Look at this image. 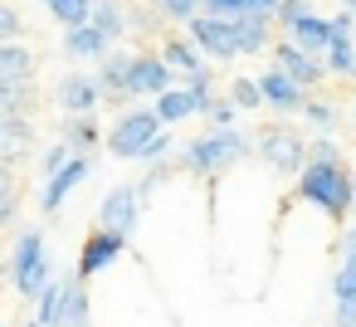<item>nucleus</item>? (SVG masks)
<instances>
[{
    "mask_svg": "<svg viewBox=\"0 0 356 327\" xmlns=\"http://www.w3.org/2000/svg\"><path fill=\"white\" fill-rule=\"evenodd\" d=\"M307 210H322L332 225H341L356 205V176L346 171L341 152L332 137H312V152H307V171L298 176V191H293Z\"/></svg>",
    "mask_w": 356,
    "mask_h": 327,
    "instance_id": "obj_1",
    "label": "nucleus"
},
{
    "mask_svg": "<svg viewBox=\"0 0 356 327\" xmlns=\"http://www.w3.org/2000/svg\"><path fill=\"white\" fill-rule=\"evenodd\" d=\"M249 157H254V137L249 132H239V127H210L195 142H186V152L176 157V166L186 176H195V181H220L225 171L244 166Z\"/></svg>",
    "mask_w": 356,
    "mask_h": 327,
    "instance_id": "obj_2",
    "label": "nucleus"
},
{
    "mask_svg": "<svg viewBox=\"0 0 356 327\" xmlns=\"http://www.w3.org/2000/svg\"><path fill=\"white\" fill-rule=\"evenodd\" d=\"M54 278H59V269H54V254H49L44 234L40 230H15V244H10V288L35 303Z\"/></svg>",
    "mask_w": 356,
    "mask_h": 327,
    "instance_id": "obj_3",
    "label": "nucleus"
},
{
    "mask_svg": "<svg viewBox=\"0 0 356 327\" xmlns=\"http://www.w3.org/2000/svg\"><path fill=\"white\" fill-rule=\"evenodd\" d=\"M307 142H302V132L298 127H288V122H264L259 132H254V157L273 171V176H302L307 171Z\"/></svg>",
    "mask_w": 356,
    "mask_h": 327,
    "instance_id": "obj_4",
    "label": "nucleus"
},
{
    "mask_svg": "<svg viewBox=\"0 0 356 327\" xmlns=\"http://www.w3.org/2000/svg\"><path fill=\"white\" fill-rule=\"evenodd\" d=\"M161 132H166V122H161L156 108H132V113H122V118L108 127L103 147H108L118 161H142V152H147Z\"/></svg>",
    "mask_w": 356,
    "mask_h": 327,
    "instance_id": "obj_5",
    "label": "nucleus"
},
{
    "mask_svg": "<svg viewBox=\"0 0 356 327\" xmlns=\"http://www.w3.org/2000/svg\"><path fill=\"white\" fill-rule=\"evenodd\" d=\"M142 186H113L108 196H103V205H98V230H113V234H137V225H142Z\"/></svg>",
    "mask_w": 356,
    "mask_h": 327,
    "instance_id": "obj_6",
    "label": "nucleus"
},
{
    "mask_svg": "<svg viewBox=\"0 0 356 327\" xmlns=\"http://www.w3.org/2000/svg\"><path fill=\"white\" fill-rule=\"evenodd\" d=\"M186 40H195L210 59H220V64H229V59H239L244 49H239V20H220V15H195L191 20V35Z\"/></svg>",
    "mask_w": 356,
    "mask_h": 327,
    "instance_id": "obj_7",
    "label": "nucleus"
},
{
    "mask_svg": "<svg viewBox=\"0 0 356 327\" xmlns=\"http://www.w3.org/2000/svg\"><path fill=\"white\" fill-rule=\"evenodd\" d=\"M93 166H98V157H93V152H79L59 176H49V181H44V191H40V215H59V210H64V200H69L88 176H93Z\"/></svg>",
    "mask_w": 356,
    "mask_h": 327,
    "instance_id": "obj_8",
    "label": "nucleus"
},
{
    "mask_svg": "<svg viewBox=\"0 0 356 327\" xmlns=\"http://www.w3.org/2000/svg\"><path fill=\"white\" fill-rule=\"evenodd\" d=\"M132 98H161L166 88H176V69L166 64V54L161 49H142L137 59H132Z\"/></svg>",
    "mask_w": 356,
    "mask_h": 327,
    "instance_id": "obj_9",
    "label": "nucleus"
},
{
    "mask_svg": "<svg viewBox=\"0 0 356 327\" xmlns=\"http://www.w3.org/2000/svg\"><path fill=\"white\" fill-rule=\"evenodd\" d=\"M35 157V122L30 113H0V161L20 171Z\"/></svg>",
    "mask_w": 356,
    "mask_h": 327,
    "instance_id": "obj_10",
    "label": "nucleus"
},
{
    "mask_svg": "<svg viewBox=\"0 0 356 327\" xmlns=\"http://www.w3.org/2000/svg\"><path fill=\"white\" fill-rule=\"evenodd\" d=\"M259 88H264V103L273 108V113H302L307 108V88L288 74V69H264L259 74Z\"/></svg>",
    "mask_w": 356,
    "mask_h": 327,
    "instance_id": "obj_11",
    "label": "nucleus"
},
{
    "mask_svg": "<svg viewBox=\"0 0 356 327\" xmlns=\"http://www.w3.org/2000/svg\"><path fill=\"white\" fill-rule=\"evenodd\" d=\"M273 64H278V69H288L302 88H317V83L327 79V59L307 54V49H302V45H293V40H273Z\"/></svg>",
    "mask_w": 356,
    "mask_h": 327,
    "instance_id": "obj_12",
    "label": "nucleus"
},
{
    "mask_svg": "<svg viewBox=\"0 0 356 327\" xmlns=\"http://www.w3.org/2000/svg\"><path fill=\"white\" fill-rule=\"evenodd\" d=\"M127 254V234H113V230H93L88 239H83V254H79V273L83 278H93V273H103L108 264H118Z\"/></svg>",
    "mask_w": 356,
    "mask_h": 327,
    "instance_id": "obj_13",
    "label": "nucleus"
},
{
    "mask_svg": "<svg viewBox=\"0 0 356 327\" xmlns=\"http://www.w3.org/2000/svg\"><path fill=\"white\" fill-rule=\"evenodd\" d=\"M35 88V54L15 40V45H0V93H25Z\"/></svg>",
    "mask_w": 356,
    "mask_h": 327,
    "instance_id": "obj_14",
    "label": "nucleus"
},
{
    "mask_svg": "<svg viewBox=\"0 0 356 327\" xmlns=\"http://www.w3.org/2000/svg\"><path fill=\"white\" fill-rule=\"evenodd\" d=\"M288 40L293 45H302L307 54H317V59H327V49H332V40H337V25L327 20V15H317V10H307L293 30H288Z\"/></svg>",
    "mask_w": 356,
    "mask_h": 327,
    "instance_id": "obj_15",
    "label": "nucleus"
},
{
    "mask_svg": "<svg viewBox=\"0 0 356 327\" xmlns=\"http://www.w3.org/2000/svg\"><path fill=\"white\" fill-rule=\"evenodd\" d=\"M59 45H64L69 59H98V64H103V59L113 54V40H108L98 25H74V30H64Z\"/></svg>",
    "mask_w": 356,
    "mask_h": 327,
    "instance_id": "obj_16",
    "label": "nucleus"
},
{
    "mask_svg": "<svg viewBox=\"0 0 356 327\" xmlns=\"http://www.w3.org/2000/svg\"><path fill=\"white\" fill-rule=\"evenodd\" d=\"M98 103H103V83H98V79L69 74V79L59 83V108H64V113H98Z\"/></svg>",
    "mask_w": 356,
    "mask_h": 327,
    "instance_id": "obj_17",
    "label": "nucleus"
},
{
    "mask_svg": "<svg viewBox=\"0 0 356 327\" xmlns=\"http://www.w3.org/2000/svg\"><path fill=\"white\" fill-rule=\"evenodd\" d=\"M332 298L337 303H351L356 298V220L341 230V259L332 269Z\"/></svg>",
    "mask_w": 356,
    "mask_h": 327,
    "instance_id": "obj_18",
    "label": "nucleus"
},
{
    "mask_svg": "<svg viewBox=\"0 0 356 327\" xmlns=\"http://www.w3.org/2000/svg\"><path fill=\"white\" fill-rule=\"evenodd\" d=\"M132 59H137V54H122V49L103 59L98 83H103V98H108V103H127V98H132V83H127V79H132Z\"/></svg>",
    "mask_w": 356,
    "mask_h": 327,
    "instance_id": "obj_19",
    "label": "nucleus"
},
{
    "mask_svg": "<svg viewBox=\"0 0 356 327\" xmlns=\"http://www.w3.org/2000/svg\"><path fill=\"white\" fill-rule=\"evenodd\" d=\"M59 327H93V298H88V278L83 273H69V293H64Z\"/></svg>",
    "mask_w": 356,
    "mask_h": 327,
    "instance_id": "obj_20",
    "label": "nucleus"
},
{
    "mask_svg": "<svg viewBox=\"0 0 356 327\" xmlns=\"http://www.w3.org/2000/svg\"><path fill=\"white\" fill-rule=\"evenodd\" d=\"M156 113H161L166 127H176V122H186V118H205V103L181 83V88H166V93L156 98Z\"/></svg>",
    "mask_w": 356,
    "mask_h": 327,
    "instance_id": "obj_21",
    "label": "nucleus"
},
{
    "mask_svg": "<svg viewBox=\"0 0 356 327\" xmlns=\"http://www.w3.org/2000/svg\"><path fill=\"white\" fill-rule=\"evenodd\" d=\"M161 54L176 74H205V59H210L195 40H176V35H161Z\"/></svg>",
    "mask_w": 356,
    "mask_h": 327,
    "instance_id": "obj_22",
    "label": "nucleus"
},
{
    "mask_svg": "<svg viewBox=\"0 0 356 327\" xmlns=\"http://www.w3.org/2000/svg\"><path fill=\"white\" fill-rule=\"evenodd\" d=\"M59 142H69L74 152H93V147H98V122H93V113H69V118L59 122Z\"/></svg>",
    "mask_w": 356,
    "mask_h": 327,
    "instance_id": "obj_23",
    "label": "nucleus"
},
{
    "mask_svg": "<svg viewBox=\"0 0 356 327\" xmlns=\"http://www.w3.org/2000/svg\"><path fill=\"white\" fill-rule=\"evenodd\" d=\"M64 293H69V273H59L40 298H35V322L40 327H59V312H64Z\"/></svg>",
    "mask_w": 356,
    "mask_h": 327,
    "instance_id": "obj_24",
    "label": "nucleus"
},
{
    "mask_svg": "<svg viewBox=\"0 0 356 327\" xmlns=\"http://www.w3.org/2000/svg\"><path fill=\"white\" fill-rule=\"evenodd\" d=\"M268 30H273V20L268 15H239V49L244 54H268Z\"/></svg>",
    "mask_w": 356,
    "mask_h": 327,
    "instance_id": "obj_25",
    "label": "nucleus"
},
{
    "mask_svg": "<svg viewBox=\"0 0 356 327\" xmlns=\"http://www.w3.org/2000/svg\"><path fill=\"white\" fill-rule=\"evenodd\" d=\"M93 25H98L108 40H127V30H132V10H122L118 0H98V10H93Z\"/></svg>",
    "mask_w": 356,
    "mask_h": 327,
    "instance_id": "obj_26",
    "label": "nucleus"
},
{
    "mask_svg": "<svg viewBox=\"0 0 356 327\" xmlns=\"http://www.w3.org/2000/svg\"><path fill=\"white\" fill-rule=\"evenodd\" d=\"M44 10H49L64 30H74V25H93L98 0H44Z\"/></svg>",
    "mask_w": 356,
    "mask_h": 327,
    "instance_id": "obj_27",
    "label": "nucleus"
},
{
    "mask_svg": "<svg viewBox=\"0 0 356 327\" xmlns=\"http://www.w3.org/2000/svg\"><path fill=\"white\" fill-rule=\"evenodd\" d=\"M327 74L356 79V40H351V35H337V40H332V49H327Z\"/></svg>",
    "mask_w": 356,
    "mask_h": 327,
    "instance_id": "obj_28",
    "label": "nucleus"
},
{
    "mask_svg": "<svg viewBox=\"0 0 356 327\" xmlns=\"http://www.w3.org/2000/svg\"><path fill=\"white\" fill-rule=\"evenodd\" d=\"M229 98H234V108H239V113H259V108H268V103H264L259 79H229Z\"/></svg>",
    "mask_w": 356,
    "mask_h": 327,
    "instance_id": "obj_29",
    "label": "nucleus"
},
{
    "mask_svg": "<svg viewBox=\"0 0 356 327\" xmlns=\"http://www.w3.org/2000/svg\"><path fill=\"white\" fill-rule=\"evenodd\" d=\"M15 215H20V186L10 166H0V225H15Z\"/></svg>",
    "mask_w": 356,
    "mask_h": 327,
    "instance_id": "obj_30",
    "label": "nucleus"
},
{
    "mask_svg": "<svg viewBox=\"0 0 356 327\" xmlns=\"http://www.w3.org/2000/svg\"><path fill=\"white\" fill-rule=\"evenodd\" d=\"M74 157H79V152H74L69 142H54V147H44V152H40V181L59 176V171H64V166H69Z\"/></svg>",
    "mask_w": 356,
    "mask_h": 327,
    "instance_id": "obj_31",
    "label": "nucleus"
},
{
    "mask_svg": "<svg viewBox=\"0 0 356 327\" xmlns=\"http://www.w3.org/2000/svg\"><path fill=\"white\" fill-rule=\"evenodd\" d=\"M152 6L166 15V20H195V15H205V0H152Z\"/></svg>",
    "mask_w": 356,
    "mask_h": 327,
    "instance_id": "obj_32",
    "label": "nucleus"
},
{
    "mask_svg": "<svg viewBox=\"0 0 356 327\" xmlns=\"http://www.w3.org/2000/svg\"><path fill=\"white\" fill-rule=\"evenodd\" d=\"M302 118H307V127H317L322 137L337 127V108L332 103H322V98H307V108H302Z\"/></svg>",
    "mask_w": 356,
    "mask_h": 327,
    "instance_id": "obj_33",
    "label": "nucleus"
},
{
    "mask_svg": "<svg viewBox=\"0 0 356 327\" xmlns=\"http://www.w3.org/2000/svg\"><path fill=\"white\" fill-rule=\"evenodd\" d=\"M205 122H210V127H239V108H234V98H215L210 113H205Z\"/></svg>",
    "mask_w": 356,
    "mask_h": 327,
    "instance_id": "obj_34",
    "label": "nucleus"
},
{
    "mask_svg": "<svg viewBox=\"0 0 356 327\" xmlns=\"http://www.w3.org/2000/svg\"><path fill=\"white\" fill-rule=\"evenodd\" d=\"M249 10H254L249 0H205V15H220V20H239Z\"/></svg>",
    "mask_w": 356,
    "mask_h": 327,
    "instance_id": "obj_35",
    "label": "nucleus"
},
{
    "mask_svg": "<svg viewBox=\"0 0 356 327\" xmlns=\"http://www.w3.org/2000/svg\"><path fill=\"white\" fill-rule=\"evenodd\" d=\"M307 10H312V0H283V6H278V25H283V35H288Z\"/></svg>",
    "mask_w": 356,
    "mask_h": 327,
    "instance_id": "obj_36",
    "label": "nucleus"
},
{
    "mask_svg": "<svg viewBox=\"0 0 356 327\" xmlns=\"http://www.w3.org/2000/svg\"><path fill=\"white\" fill-rule=\"evenodd\" d=\"M0 40H6V45H15V40H20V15H15L10 0L0 6Z\"/></svg>",
    "mask_w": 356,
    "mask_h": 327,
    "instance_id": "obj_37",
    "label": "nucleus"
},
{
    "mask_svg": "<svg viewBox=\"0 0 356 327\" xmlns=\"http://www.w3.org/2000/svg\"><path fill=\"white\" fill-rule=\"evenodd\" d=\"M142 161H147V166H166V161H171V137L161 132V137H156V142L142 152Z\"/></svg>",
    "mask_w": 356,
    "mask_h": 327,
    "instance_id": "obj_38",
    "label": "nucleus"
},
{
    "mask_svg": "<svg viewBox=\"0 0 356 327\" xmlns=\"http://www.w3.org/2000/svg\"><path fill=\"white\" fill-rule=\"evenodd\" d=\"M332 327H356V298H351V303H337V308H332Z\"/></svg>",
    "mask_w": 356,
    "mask_h": 327,
    "instance_id": "obj_39",
    "label": "nucleus"
},
{
    "mask_svg": "<svg viewBox=\"0 0 356 327\" xmlns=\"http://www.w3.org/2000/svg\"><path fill=\"white\" fill-rule=\"evenodd\" d=\"M249 6H254V15H268V20H278V6H283V0H249Z\"/></svg>",
    "mask_w": 356,
    "mask_h": 327,
    "instance_id": "obj_40",
    "label": "nucleus"
},
{
    "mask_svg": "<svg viewBox=\"0 0 356 327\" xmlns=\"http://www.w3.org/2000/svg\"><path fill=\"white\" fill-rule=\"evenodd\" d=\"M341 10H351V15H356V0H341Z\"/></svg>",
    "mask_w": 356,
    "mask_h": 327,
    "instance_id": "obj_41",
    "label": "nucleus"
},
{
    "mask_svg": "<svg viewBox=\"0 0 356 327\" xmlns=\"http://www.w3.org/2000/svg\"><path fill=\"white\" fill-rule=\"evenodd\" d=\"M20 327H40V322H35V317H30V322H20Z\"/></svg>",
    "mask_w": 356,
    "mask_h": 327,
    "instance_id": "obj_42",
    "label": "nucleus"
}]
</instances>
